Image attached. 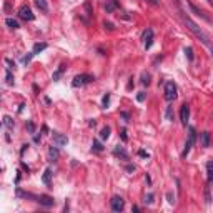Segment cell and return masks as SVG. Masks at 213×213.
<instances>
[{
	"mask_svg": "<svg viewBox=\"0 0 213 213\" xmlns=\"http://www.w3.org/2000/svg\"><path fill=\"white\" fill-rule=\"evenodd\" d=\"M141 40L145 42V50H148V48L152 47V44H153V30H152V28H147V30L143 32V35H141Z\"/></svg>",
	"mask_w": 213,
	"mask_h": 213,
	"instance_id": "cell-6",
	"label": "cell"
},
{
	"mask_svg": "<svg viewBox=\"0 0 213 213\" xmlns=\"http://www.w3.org/2000/svg\"><path fill=\"white\" fill-rule=\"evenodd\" d=\"M5 23H7L10 28H13V30H17V28H19V22H17V20H13V19H7Z\"/></svg>",
	"mask_w": 213,
	"mask_h": 213,
	"instance_id": "cell-24",
	"label": "cell"
},
{
	"mask_svg": "<svg viewBox=\"0 0 213 213\" xmlns=\"http://www.w3.org/2000/svg\"><path fill=\"white\" fill-rule=\"evenodd\" d=\"M50 178H52V170H50V168H47V170L44 172V176H42V182H44L47 187H50Z\"/></svg>",
	"mask_w": 213,
	"mask_h": 213,
	"instance_id": "cell-18",
	"label": "cell"
},
{
	"mask_svg": "<svg viewBox=\"0 0 213 213\" xmlns=\"http://www.w3.org/2000/svg\"><path fill=\"white\" fill-rule=\"evenodd\" d=\"M95 77L90 75V73H80V75H77L75 79L72 82V87L73 88H79V87H83V85L90 83V82H93Z\"/></svg>",
	"mask_w": 213,
	"mask_h": 213,
	"instance_id": "cell-2",
	"label": "cell"
},
{
	"mask_svg": "<svg viewBox=\"0 0 213 213\" xmlns=\"http://www.w3.org/2000/svg\"><path fill=\"white\" fill-rule=\"evenodd\" d=\"M145 178H147V183H148V185H152V178H150V175H147Z\"/></svg>",
	"mask_w": 213,
	"mask_h": 213,
	"instance_id": "cell-43",
	"label": "cell"
},
{
	"mask_svg": "<svg viewBox=\"0 0 213 213\" xmlns=\"http://www.w3.org/2000/svg\"><path fill=\"white\" fill-rule=\"evenodd\" d=\"M176 98V85L173 82H166L165 83V100L173 102Z\"/></svg>",
	"mask_w": 213,
	"mask_h": 213,
	"instance_id": "cell-3",
	"label": "cell"
},
{
	"mask_svg": "<svg viewBox=\"0 0 213 213\" xmlns=\"http://www.w3.org/2000/svg\"><path fill=\"white\" fill-rule=\"evenodd\" d=\"M188 118H190V106H188V103H183L182 108H180V120L185 127L188 123Z\"/></svg>",
	"mask_w": 213,
	"mask_h": 213,
	"instance_id": "cell-9",
	"label": "cell"
},
{
	"mask_svg": "<svg viewBox=\"0 0 213 213\" xmlns=\"http://www.w3.org/2000/svg\"><path fill=\"white\" fill-rule=\"evenodd\" d=\"M150 83V75L148 73H141V85H148Z\"/></svg>",
	"mask_w": 213,
	"mask_h": 213,
	"instance_id": "cell-27",
	"label": "cell"
},
{
	"mask_svg": "<svg viewBox=\"0 0 213 213\" xmlns=\"http://www.w3.org/2000/svg\"><path fill=\"white\" fill-rule=\"evenodd\" d=\"M205 200H207V203H210V201H211V197H210V187L205 188Z\"/></svg>",
	"mask_w": 213,
	"mask_h": 213,
	"instance_id": "cell-31",
	"label": "cell"
},
{
	"mask_svg": "<svg viewBox=\"0 0 213 213\" xmlns=\"http://www.w3.org/2000/svg\"><path fill=\"white\" fill-rule=\"evenodd\" d=\"M145 98H147V93H145V92H140V93L137 95V100L138 102H145Z\"/></svg>",
	"mask_w": 213,
	"mask_h": 213,
	"instance_id": "cell-34",
	"label": "cell"
},
{
	"mask_svg": "<svg viewBox=\"0 0 213 213\" xmlns=\"http://www.w3.org/2000/svg\"><path fill=\"white\" fill-rule=\"evenodd\" d=\"M22 168H23V170H25V172H27V173H28V166H27V165H25V163H22Z\"/></svg>",
	"mask_w": 213,
	"mask_h": 213,
	"instance_id": "cell-44",
	"label": "cell"
},
{
	"mask_svg": "<svg viewBox=\"0 0 213 213\" xmlns=\"http://www.w3.org/2000/svg\"><path fill=\"white\" fill-rule=\"evenodd\" d=\"M211 180H213V162L208 160L207 162V182L211 183Z\"/></svg>",
	"mask_w": 213,
	"mask_h": 213,
	"instance_id": "cell-16",
	"label": "cell"
},
{
	"mask_svg": "<svg viewBox=\"0 0 213 213\" xmlns=\"http://www.w3.org/2000/svg\"><path fill=\"white\" fill-rule=\"evenodd\" d=\"M183 20H185V25H187V28H188V30H190L191 33H193L195 37H197V38H200V40H201V44H203V45H207V47L210 48V47H211L210 35H208L207 32H203V30H201V28L198 27L197 23H195L193 20L190 19V17H185Z\"/></svg>",
	"mask_w": 213,
	"mask_h": 213,
	"instance_id": "cell-1",
	"label": "cell"
},
{
	"mask_svg": "<svg viewBox=\"0 0 213 213\" xmlns=\"http://www.w3.org/2000/svg\"><path fill=\"white\" fill-rule=\"evenodd\" d=\"M120 137H122V141H127V140H128V137H127V130H125V128H123L122 132H120Z\"/></svg>",
	"mask_w": 213,
	"mask_h": 213,
	"instance_id": "cell-36",
	"label": "cell"
},
{
	"mask_svg": "<svg viewBox=\"0 0 213 213\" xmlns=\"http://www.w3.org/2000/svg\"><path fill=\"white\" fill-rule=\"evenodd\" d=\"M125 170H127V172H128V173H133V172H135V165H132V163H128Z\"/></svg>",
	"mask_w": 213,
	"mask_h": 213,
	"instance_id": "cell-38",
	"label": "cell"
},
{
	"mask_svg": "<svg viewBox=\"0 0 213 213\" xmlns=\"http://www.w3.org/2000/svg\"><path fill=\"white\" fill-rule=\"evenodd\" d=\"M195 141H197V130H195L193 127H188V143L193 147Z\"/></svg>",
	"mask_w": 213,
	"mask_h": 213,
	"instance_id": "cell-14",
	"label": "cell"
},
{
	"mask_svg": "<svg viewBox=\"0 0 213 213\" xmlns=\"http://www.w3.org/2000/svg\"><path fill=\"white\" fill-rule=\"evenodd\" d=\"M37 201L45 208H50V207L55 205V200H53L52 197H48V195H40V197H37Z\"/></svg>",
	"mask_w": 213,
	"mask_h": 213,
	"instance_id": "cell-7",
	"label": "cell"
},
{
	"mask_svg": "<svg viewBox=\"0 0 213 213\" xmlns=\"http://www.w3.org/2000/svg\"><path fill=\"white\" fill-rule=\"evenodd\" d=\"M110 103V93H105L103 95V100H102V105H103V108H106Z\"/></svg>",
	"mask_w": 213,
	"mask_h": 213,
	"instance_id": "cell-28",
	"label": "cell"
},
{
	"mask_svg": "<svg viewBox=\"0 0 213 213\" xmlns=\"http://www.w3.org/2000/svg\"><path fill=\"white\" fill-rule=\"evenodd\" d=\"M207 2H208V3H213V0H207Z\"/></svg>",
	"mask_w": 213,
	"mask_h": 213,
	"instance_id": "cell-45",
	"label": "cell"
},
{
	"mask_svg": "<svg viewBox=\"0 0 213 213\" xmlns=\"http://www.w3.org/2000/svg\"><path fill=\"white\" fill-rule=\"evenodd\" d=\"M185 55H187L188 62H193V48H191V47H187L185 48Z\"/></svg>",
	"mask_w": 213,
	"mask_h": 213,
	"instance_id": "cell-25",
	"label": "cell"
},
{
	"mask_svg": "<svg viewBox=\"0 0 213 213\" xmlns=\"http://www.w3.org/2000/svg\"><path fill=\"white\" fill-rule=\"evenodd\" d=\"M63 70H65V65H60V67H58V70H57V72L53 73V77H52L53 82H58V80H60V77H62Z\"/></svg>",
	"mask_w": 213,
	"mask_h": 213,
	"instance_id": "cell-21",
	"label": "cell"
},
{
	"mask_svg": "<svg viewBox=\"0 0 213 213\" xmlns=\"http://www.w3.org/2000/svg\"><path fill=\"white\" fill-rule=\"evenodd\" d=\"M32 57H33V53H32V52H30V53H28V55H27V57H23V60H22V62H23V65H27V63H28V62H30V60H32Z\"/></svg>",
	"mask_w": 213,
	"mask_h": 213,
	"instance_id": "cell-35",
	"label": "cell"
},
{
	"mask_svg": "<svg viewBox=\"0 0 213 213\" xmlns=\"http://www.w3.org/2000/svg\"><path fill=\"white\" fill-rule=\"evenodd\" d=\"M188 7H190V9H191V12H193L195 15H198V17H203V19L207 20V22H210V17H207V15H205V12H201V10L198 9L197 5H193V3H191V2H188Z\"/></svg>",
	"mask_w": 213,
	"mask_h": 213,
	"instance_id": "cell-10",
	"label": "cell"
},
{
	"mask_svg": "<svg viewBox=\"0 0 213 213\" xmlns=\"http://www.w3.org/2000/svg\"><path fill=\"white\" fill-rule=\"evenodd\" d=\"M145 2H148L150 5H153V7H158V5H160V2H158V0H145Z\"/></svg>",
	"mask_w": 213,
	"mask_h": 213,
	"instance_id": "cell-39",
	"label": "cell"
},
{
	"mask_svg": "<svg viewBox=\"0 0 213 213\" xmlns=\"http://www.w3.org/2000/svg\"><path fill=\"white\" fill-rule=\"evenodd\" d=\"M92 152H97V153L103 152V145H102L98 140H93V141H92Z\"/></svg>",
	"mask_w": 213,
	"mask_h": 213,
	"instance_id": "cell-20",
	"label": "cell"
},
{
	"mask_svg": "<svg viewBox=\"0 0 213 213\" xmlns=\"http://www.w3.org/2000/svg\"><path fill=\"white\" fill-rule=\"evenodd\" d=\"M103 27H105V28H108V30H113V25H112L110 22H105V23H103Z\"/></svg>",
	"mask_w": 213,
	"mask_h": 213,
	"instance_id": "cell-42",
	"label": "cell"
},
{
	"mask_svg": "<svg viewBox=\"0 0 213 213\" xmlns=\"http://www.w3.org/2000/svg\"><path fill=\"white\" fill-rule=\"evenodd\" d=\"M165 115H166V120H170V122L173 120V106H172V105H170V106H166Z\"/></svg>",
	"mask_w": 213,
	"mask_h": 213,
	"instance_id": "cell-26",
	"label": "cell"
},
{
	"mask_svg": "<svg viewBox=\"0 0 213 213\" xmlns=\"http://www.w3.org/2000/svg\"><path fill=\"white\" fill-rule=\"evenodd\" d=\"M19 17L22 20H25V22H32V20H33V13H32L30 7H28V5H22V7H20Z\"/></svg>",
	"mask_w": 213,
	"mask_h": 213,
	"instance_id": "cell-5",
	"label": "cell"
},
{
	"mask_svg": "<svg viewBox=\"0 0 213 213\" xmlns=\"http://www.w3.org/2000/svg\"><path fill=\"white\" fill-rule=\"evenodd\" d=\"M110 205H112V210L115 213H120L125 208V200H123L122 197H118V195H115V197L110 200Z\"/></svg>",
	"mask_w": 213,
	"mask_h": 213,
	"instance_id": "cell-4",
	"label": "cell"
},
{
	"mask_svg": "<svg viewBox=\"0 0 213 213\" xmlns=\"http://www.w3.org/2000/svg\"><path fill=\"white\" fill-rule=\"evenodd\" d=\"M115 9H118V2H117V0H106V3H105L106 13H112Z\"/></svg>",
	"mask_w": 213,
	"mask_h": 213,
	"instance_id": "cell-15",
	"label": "cell"
},
{
	"mask_svg": "<svg viewBox=\"0 0 213 213\" xmlns=\"http://www.w3.org/2000/svg\"><path fill=\"white\" fill-rule=\"evenodd\" d=\"M166 200H168V203H175V197H173V193L172 191H168V193H166Z\"/></svg>",
	"mask_w": 213,
	"mask_h": 213,
	"instance_id": "cell-33",
	"label": "cell"
},
{
	"mask_svg": "<svg viewBox=\"0 0 213 213\" xmlns=\"http://www.w3.org/2000/svg\"><path fill=\"white\" fill-rule=\"evenodd\" d=\"M120 115H122L123 118H125V122H130V115H128V113H127V112H122V113H120Z\"/></svg>",
	"mask_w": 213,
	"mask_h": 213,
	"instance_id": "cell-41",
	"label": "cell"
},
{
	"mask_svg": "<svg viewBox=\"0 0 213 213\" xmlns=\"http://www.w3.org/2000/svg\"><path fill=\"white\" fill-rule=\"evenodd\" d=\"M200 140H201V147L208 148L210 147V132H201L200 133Z\"/></svg>",
	"mask_w": 213,
	"mask_h": 213,
	"instance_id": "cell-13",
	"label": "cell"
},
{
	"mask_svg": "<svg viewBox=\"0 0 213 213\" xmlns=\"http://www.w3.org/2000/svg\"><path fill=\"white\" fill-rule=\"evenodd\" d=\"M0 173H2V168H0Z\"/></svg>",
	"mask_w": 213,
	"mask_h": 213,
	"instance_id": "cell-46",
	"label": "cell"
},
{
	"mask_svg": "<svg viewBox=\"0 0 213 213\" xmlns=\"http://www.w3.org/2000/svg\"><path fill=\"white\" fill-rule=\"evenodd\" d=\"M27 130H28V133H32V135L35 133V125H33V123L30 122V120H28V122H27Z\"/></svg>",
	"mask_w": 213,
	"mask_h": 213,
	"instance_id": "cell-30",
	"label": "cell"
},
{
	"mask_svg": "<svg viewBox=\"0 0 213 213\" xmlns=\"http://www.w3.org/2000/svg\"><path fill=\"white\" fill-rule=\"evenodd\" d=\"M3 123H5V127H7L9 130H12V128H13V120L10 118L9 115H5V117H3Z\"/></svg>",
	"mask_w": 213,
	"mask_h": 213,
	"instance_id": "cell-23",
	"label": "cell"
},
{
	"mask_svg": "<svg viewBox=\"0 0 213 213\" xmlns=\"http://www.w3.org/2000/svg\"><path fill=\"white\" fill-rule=\"evenodd\" d=\"M7 83L13 85V75H12V70H7Z\"/></svg>",
	"mask_w": 213,
	"mask_h": 213,
	"instance_id": "cell-29",
	"label": "cell"
},
{
	"mask_svg": "<svg viewBox=\"0 0 213 213\" xmlns=\"http://www.w3.org/2000/svg\"><path fill=\"white\" fill-rule=\"evenodd\" d=\"M153 198H155V195H153V193H148L147 197H145V203H148V205L153 203Z\"/></svg>",
	"mask_w": 213,
	"mask_h": 213,
	"instance_id": "cell-32",
	"label": "cell"
},
{
	"mask_svg": "<svg viewBox=\"0 0 213 213\" xmlns=\"http://www.w3.org/2000/svg\"><path fill=\"white\" fill-rule=\"evenodd\" d=\"M138 155H140L141 158H148V153L145 150H138Z\"/></svg>",
	"mask_w": 213,
	"mask_h": 213,
	"instance_id": "cell-40",
	"label": "cell"
},
{
	"mask_svg": "<svg viewBox=\"0 0 213 213\" xmlns=\"http://www.w3.org/2000/svg\"><path fill=\"white\" fill-rule=\"evenodd\" d=\"M113 155H115V157L123 158V160H128V153H127L125 148L120 147V145H117V147H115V150H113Z\"/></svg>",
	"mask_w": 213,
	"mask_h": 213,
	"instance_id": "cell-11",
	"label": "cell"
},
{
	"mask_svg": "<svg viewBox=\"0 0 213 213\" xmlns=\"http://www.w3.org/2000/svg\"><path fill=\"white\" fill-rule=\"evenodd\" d=\"M5 63L9 65V67H7V70H12L13 67H15V63H12V60H9V58H5Z\"/></svg>",
	"mask_w": 213,
	"mask_h": 213,
	"instance_id": "cell-37",
	"label": "cell"
},
{
	"mask_svg": "<svg viewBox=\"0 0 213 213\" xmlns=\"http://www.w3.org/2000/svg\"><path fill=\"white\" fill-rule=\"evenodd\" d=\"M45 48H47V44H44V42H42V44H35V45H33V50H32V53H33V55H37V53L44 52Z\"/></svg>",
	"mask_w": 213,
	"mask_h": 213,
	"instance_id": "cell-19",
	"label": "cell"
},
{
	"mask_svg": "<svg viewBox=\"0 0 213 213\" xmlns=\"http://www.w3.org/2000/svg\"><path fill=\"white\" fill-rule=\"evenodd\" d=\"M110 132H112V130H110V127H103V128H102V132H100V138H102V140H106V138L110 137Z\"/></svg>",
	"mask_w": 213,
	"mask_h": 213,
	"instance_id": "cell-22",
	"label": "cell"
},
{
	"mask_svg": "<svg viewBox=\"0 0 213 213\" xmlns=\"http://www.w3.org/2000/svg\"><path fill=\"white\" fill-rule=\"evenodd\" d=\"M35 5H37L44 13L48 12V3H47V0H35Z\"/></svg>",
	"mask_w": 213,
	"mask_h": 213,
	"instance_id": "cell-17",
	"label": "cell"
},
{
	"mask_svg": "<svg viewBox=\"0 0 213 213\" xmlns=\"http://www.w3.org/2000/svg\"><path fill=\"white\" fill-rule=\"evenodd\" d=\"M58 155H60V152H58V147H52L48 148V160H50V162H55L57 158H58Z\"/></svg>",
	"mask_w": 213,
	"mask_h": 213,
	"instance_id": "cell-12",
	"label": "cell"
},
{
	"mask_svg": "<svg viewBox=\"0 0 213 213\" xmlns=\"http://www.w3.org/2000/svg\"><path fill=\"white\" fill-rule=\"evenodd\" d=\"M53 143H55V147H65L68 143V138L58 132H53Z\"/></svg>",
	"mask_w": 213,
	"mask_h": 213,
	"instance_id": "cell-8",
	"label": "cell"
}]
</instances>
